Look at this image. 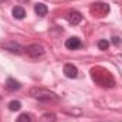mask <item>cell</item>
I'll list each match as a JSON object with an SVG mask.
<instances>
[{
    "mask_svg": "<svg viewBox=\"0 0 122 122\" xmlns=\"http://www.w3.org/2000/svg\"><path fill=\"white\" fill-rule=\"evenodd\" d=\"M17 122H31V117L29 114H21V115L17 118Z\"/></svg>",
    "mask_w": 122,
    "mask_h": 122,
    "instance_id": "9a60e30c",
    "label": "cell"
},
{
    "mask_svg": "<svg viewBox=\"0 0 122 122\" xmlns=\"http://www.w3.org/2000/svg\"><path fill=\"white\" fill-rule=\"evenodd\" d=\"M6 48L9 50V51H11V53H17V54H20V53H23V47L20 46V44H14V43H10V44H6Z\"/></svg>",
    "mask_w": 122,
    "mask_h": 122,
    "instance_id": "8fae6325",
    "label": "cell"
},
{
    "mask_svg": "<svg viewBox=\"0 0 122 122\" xmlns=\"http://www.w3.org/2000/svg\"><path fill=\"white\" fill-rule=\"evenodd\" d=\"M65 47L68 50H77L81 47V40L78 37H70L67 41H65Z\"/></svg>",
    "mask_w": 122,
    "mask_h": 122,
    "instance_id": "52a82bcc",
    "label": "cell"
},
{
    "mask_svg": "<svg viewBox=\"0 0 122 122\" xmlns=\"http://www.w3.org/2000/svg\"><path fill=\"white\" fill-rule=\"evenodd\" d=\"M40 121L41 122H56L57 121V117H56V114H44V115H41Z\"/></svg>",
    "mask_w": 122,
    "mask_h": 122,
    "instance_id": "7c38bea8",
    "label": "cell"
},
{
    "mask_svg": "<svg viewBox=\"0 0 122 122\" xmlns=\"http://www.w3.org/2000/svg\"><path fill=\"white\" fill-rule=\"evenodd\" d=\"M62 71L67 78H77V75H78V68L72 64H65Z\"/></svg>",
    "mask_w": 122,
    "mask_h": 122,
    "instance_id": "5b68a950",
    "label": "cell"
},
{
    "mask_svg": "<svg viewBox=\"0 0 122 122\" xmlns=\"http://www.w3.org/2000/svg\"><path fill=\"white\" fill-rule=\"evenodd\" d=\"M20 108H21V102L20 101H11L9 104V109L10 111H19Z\"/></svg>",
    "mask_w": 122,
    "mask_h": 122,
    "instance_id": "4fadbf2b",
    "label": "cell"
},
{
    "mask_svg": "<svg viewBox=\"0 0 122 122\" xmlns=\"http://www.w3.org/2000/svg\"><path fill=\"white\" fill-rule=\"evenodd\" d=\"M11 13H13V16H14V19H17V20H21V19H24V16H26V10H24L21 6L13 7Z\"/></svg>",
    "mask_w": 122,
    "mask_h": 122,
    "instance_id": "9c48e42d",
    "label": "cell"
},
{
    "mask_svg": "<svg viewBox=\"0 0 122 122\" xmlns=\"http://www.w3.org/2000/svg\"><path fill=\"white\" fill-rule=\"evenodd\" d=\"M90 11L97 17H104L109 13V6L107 3H94L90 7Z\"/></svg>",
    "mask_w": 122,
    "mask_h": 122,
    "instance_id": "3957f363",
    "label": "cell"
},
{
    "mask_svg": "<svg viewBox=\"0 0 122 122\" xmlns=\"http://www.w3.org/2000/svg\"><path fill=\"white\" fill-rule=\"evenodd\" d=\"M34 11H36V14H37V16L44 17V16L47 14L48 9H47V6H46V4H43V3H37V4L34 6Z\"/></svg>",
    "mask_w": 122,
    "mask_h": 122,
    "instance_id": "ba28073f",
    "label": "cell"
},
{
    "mask_svg": "<svg viewBox=\"0 0 122 122\" xmlns=\"http://www.w3.org/2000/svg\"><path fill=\"white\" fill-rule=\"evenodd\" d=\"M91 78L104 88H112L115 87V80L111 75V72L102 67H94L91 68Z\"/></svg>",
    "mask_w": 122,
    "mask_h": 122,
    "instance_id": "6da1fadb",
    "label": "cell"
},
{
    "mask_svg": "<svg viewBox=\"0 0 122 122\" xmlns=\"http://www.w3.org/2000/svg\"><path fill=\"white\" fill-rule=\"evenodd\" d=\"M0 1H4V0H0Z\"/></svg>",
    "mask_w": 122,
    "mask_h": 122,
    "instance_id": "e0dca14e",
    "label": "cell"
},
{
    "mask_svg": "<svg viewBox=\"0 0 122 122\" xmlns=\"http://www.w3.org/2000/svg\"><path fill=\"white\" fill-rule=\"evenodd\" d=\"M109 47V41L108 40H99L98 41V48L99 50H108Z\"/></svg>",
    "mask_w": 122,
    "mask_h": 122,
    "instance_id": "5bb4252c",
    "label": "cell"
},
{
    "mask_svg": "<svg viewBox=\"0 0 122 122\" xmlns=\"http://www.w3.org/2000/svg\"><path fill=\"white\" fill-rule=\"evenodd\" d=\"M26 50V53L33 57V58H37V57H41L44 53H46V50H44V47L41 46V44H38V43H34V44H30L27 48H24Z\"/></svg>",
    "mask_w": 122,
    "mask_h": 122,
    "instance_id": "277c9868",
    "label": "cell"
},
{
    "mask_svg": "<svg viewBox=\"0 0 122 122\" xmlns=\"http://www.w3.org/2000/svg\"><path fill=\"white\" fill-rule=\"evenodd\" d=\"M112 44L114 46H119L121 44V38L119 37H112Z\"/></svg>",
    "mask_w": 122,
    "mask_h": 122,
    "instance_id": "2e32d148",
    "label": "cell"
},
{
    "mask_svg": "<svg viewBox=\"0 0 122 122\" xmlns=\"http://www.w3.org/2000/svg\"><path fill=\"white\" fill-rule=\"evenodd\" d=\"M67 20L72 24V26H77V24H80L81 23V20H82V16H81V13H78V11H70L67 16Z\"/></svg>",
    "mask_w": 122,
    "mask_h": 122,
    "instance_id": "8992f818",
    "label": "cell"
},
{
    "mask_svg": "<svg viewBox=\"0 0 122 122\" xmlns=\"http://www.w3.org/2000/svg\"><path fill=\"white\" fill-rule=\"evenodd\" d=\"M30 95L33 98L38 99V101H56V99L58 98L54 92L48 91V90H46V88H31Z\"/></svg>",
    "mask_w": 122,
    "mask_h": 122,
    "instance_id": "7a4b0ae2",
    "label": "cell"
},
{
    "mask_svg": "<svg viewBox=\"0 0 122 122\" xmlns=\"http://www.w3.org/2000/svg\"><path fill=\"white\" fill-rule=\"evenodd\" d=\"M6 87H7V90H10V91H16V90H19L21 85H20V82L16 81L14 78H7V81H6Z\"/></svg>",
    "mask_w": 122,
    "mask_h": 122,
    "instance_id": "30bf717a",
    "label": "cell"
},
{
    "mask_svg": "<svg viewBox=\"0 0 122 122\" xmlns=\"http://www.w3.org/2000/svg\"><path fill=\"white\" fill-rule=\"evenodd\" d=\"M0 99H1V97H0Z\"/></svg>",
    "mask_w": 122,
    "mask_h": 122,
    "instance_id": "ac0fdd59",
    "label": "cell"
}]
</instances>
